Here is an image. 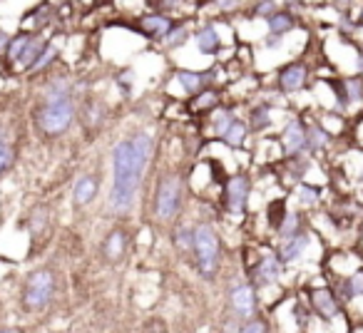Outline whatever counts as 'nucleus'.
Segmentation results:
<instances>
[{
	"mask_svg": "<svg viewBox=\"0 0 363 333\" xmlns=\"http://www.w3.org/2000/svg\"><path fill=\"white\" fill-rule=\"evenodd\" d=\"M75 120V97L65 80L52 82L45 87L40 102L33 110V122L35 130L45 137H60L72 127Z\"/></svg>",
	"mask_w": 363,
	"mask_h": 333,
	"instance_id": "1",
	"label": "nucleus"
},
{
	"mask_svg": "<svg viewBox=\"0 0 363 333\" xmlns=\"http://www.w3.org/2000/svg\"><path fill=\"white\" fill-rule=\"evenodd\" d=\"M142 187V177L132 164V140H122L112 147V189L107 197V207L115 217H125L135 207L137 192Z\"/></svg>",
	"mask_w": 363,
	"mask_h": 333,
	"instance_id": "2",
	"label": "nucleus"
},
{
	"mask_svg": "<svg viewBox=\"0 0 363 333\" xmlns=\"http://www.w3.org/2000/svg\"><path fill=\"white\" fill-rule=\"evenodd\" d=\"M194 266L204 278H214L222 264V239L207 222L194 224Z\"/></svg>",
	"mask_w": 363,
	"mask_h": 333,
	"instance_id": "3",
	"label": "nucleus"
},
{
	"mask_svg": "<svg viewBox=\"0 0 363 333\" xmlns=\"http://www.w3.org/2000/svg\"><path fill=\"white\" fill-rule=\"evenodd\" d=\"M155 217L160 222H172L179 214L182 202H184V184L177 172H169L164 177H160L155 187Z\"/></svg>",
	"mask_w": 363,
	"mask_h": 333,
	"instance_id": "4",
	"label": "nucleus"
},
{
	"mask_svg": "<svg viewBox=\"0 0 363 333\" xmlns=\"http://www.w3.org/2000/svg\"><path fill=\"white\" fill-rule=\"evenodd\" d=\"M52 296H55V273L50 269H38L26 278L21 301L26 311L40 313L50 306Z\"/></svg>",
	"mask_w": 363,
	"mask_h": 333,
	"instance_id": "5",
	"label": "nucleus"
},
{
	"mask_svg": "<svg viewBox=\"0 0 363 333\" xmlns=\"http://www.w3.org/2000/svg\"><path fill=\"white\" fill-rule=\"evenodd\" d=\"M249 192H252V179L247 174H234L227 179L224 184V194H222V204L229 214L239 217V214L247 212V202H249Z\"/></svg>",
	"mask_w": 363,
	"mask_h": 333,
	"instance_id": "6",
	"label": "nucleus"
},
{
	"mask_svg": "<svg viewBox=\"0 0 363 333\" xmlns=\"http://www.w3.org/2000/svg\"><path fill=\"white\" fill-rule=\"evenodd\" d=\"M229 308H232L234 316L242 318V321L257 316V308H259L257 286H254V283H237V286L229 291Z\"/></svg>",
	"mask_w": 363,
	"mask_h": 333,
	"instance_id": "7",
	"label": "nucleus"
},
{
	"mask_svg": "<svg viewBox=\"0 0 363 333\" xmlns=\"http://www.w3.org/2000/svg\"><path fill=\"white\" fill-rule=\"evenodd\" d=\"M308 306L323 321H331L341 313V298L331 291V288L321 286V288H311L308 291Z\"/></svg>",
	"mask_w": 363,
	"mask_h": 333,
	"instance_id": "8",
	"label": "nucleus"
},
{
	"mask_svg": "<svg viewBox=\"0 0 363 333\" xmlns=\"http://www.w3.org/2000/svg\"><path fill=\"white\" fill-rule=\"evenodd\" d=\"M308 82V67L303 62H289L279 70L277 75V87L281 95H294V92H301Z\"/></svg>",
	"mask_w": 363,
	"mask_h": 333,
	"instance_id": "9",
	"label": "nucleus"
},
{
	"mask_svg": "<svg viewBox=\"0 0 363 333\" xmlns=\"http://www.w3.org/2000/svg\"><path fill=\"white\" fill-rule=\"evenodd\" d=\"M281 149L284 154L291 159V157H301L306 152V125H303L298 117L286 122L281 132Z\"/></svg>",
	"mask_w": 363,
	"mask_h": 333,
	"instance_id": "10",
	"label": "nucleus"
},
{
	"mask_svg": "<svg viewBox=\"0 0 363 333\" xmlns=\"http://www.w3.org/2000/svg\"><path fill=\"white\" fill-rule=\"evenodd\" d=\"M281 259H279V254H267V256H262L257 261V266L252 269V283L257 288L262 286H272V283L279 281V276H281Z\"/></svg>",
	"mask_w": 363,
	"mask_h": 333,
	"instance_id": "11",
	"label": "nucleus"
},
{
	"mask_svg": "<svg viewBox=\"0 0 363 333\" xmlns=\"http://www.w3.org/2000/svg\"><path fill=\"white\" fill-rule=\"evenodd\" d=\"M308 244H311V237H308L306 229L291 234V237H284L281 244H279V249H277V254H279V259H281L284 266H289V264H296L298 259L306 254Z\"/></svg>",
	"mask_w": 363,
	"mask_h": 333,
	"instance_id": "12",
	"label": "nucleus"
},
{
	"mask_svg": "<svg viewBox=\"0 0 363 333\" xmlns=\"http://www.w3.org/2000/svg\"><path fill=\"white\" fill-rule=\"evenodd\" d=\"M172 28H174V21L167 18L164 13H157V11L147 13V16H142L140 21H137V30L145 38H150V40H164Z\"/></svg>",
	"mask_w": 363,
	"mask_h": 333,
	"instance_id": "13",
	"label": "nucleus"
},
{
	"mask_svg": "<svg viewBox=\"0 0 363 333\" xmlns=\"http://www.w3.org/2000/svg\"><path fill=\"white\" fill-rule=\"evenodd\" d=\"M130 140H132V164H135V172L145 179V172L152 159V149H155V142H152V135H147V132H137Z\"/></svg>",
	"mask_w": 363,
	"mask_h": 333,
	"instance_id": "14",
	"label": "nucleus"
},
{
	"mask_svg": "<svg viewBox=\"0 0 363 333\" xmlns=\"http://www.w3.org/2000/svg\"><path fill=\"white\" fill-rule=\"evenodd\" d=\"M97 189H100V179L95 174L77 177L75 184H72V202H75V207H87L97 197Z\"/></svg>",
	"mask_w": 363,
	"mask_h": 333,
	"instance_id": "15",
	"label": "nucleus"
},
{
	"mask_svg": "<svg viewBox=\"0 0 363 333\" xmlns=\"http://www.w3.org/2000/svg\"><path fill=\"white\" fill-rule=\"evenodd\" d=\"M194 45H197V50L202 52V55L212 57L222 50V35H219V30L214 26H204L194 33Z\"/></svg>",
	"mask_w": 363,
	"mask_h": 333,
	"instance_id": "16",
	"label": "nucleus"
},
{
	"mask_svg": "<svg viewBox=\"0 0 363 333\" xmlns=\"http://www.w3.org/2000/svg\"><path fill=\"white\" fill-rule=\"evenodd\" d=\"M212 72H192V70H179L177 72V80H179L182 90L187 95H197V92L207 90L212 85Z\"/></svg>",
	"mask_w": 363,
	"mask_h": 333,
	"instance_id": "17",
	"label": "nucleus"
},
{
	"mask_svg": "<svg viewBox=\"0 0 363 333\" xmlns=\"http://www.w3.org/2000/svg\"><path fill=\"white\" fill-rule=\"evenodd\" d=\"M48 47V40L43 35H38V33H33V38H30V43L26 45V50H23V55H21V60H18V70H30L33 65L38 62V57L43 55V50Z\"/></svg>",
	"mask_w": 363,
	"mask_h": 333,
	"instance_id": "18",
	"label": "nucleus"
},
{
	"mask_svg": "<svg viewBox=\"0 0 363 333\" xmlns=\"http://www.w3.org/2000/svg\"><path fill=\"white\" fill-rule=\"evenodd\" d=\"M328 142H331V135H328L326 127L318 125V122H308L306 125V152L316 154V152L326 149Z\"/></svg>",
	"mask_w": 363,
	"mask_h": 333,
	"instance_id": "19",
	"label": "nucleus"
},
{
	"mask_svg": "<svg viewBox=\"0 0 363 333\" xmlns=\"http://www.w3.org/2000/svg\"><path fill=\"white\" fill-rule=\"evenodd\" d=\"M125 249H127V234L122 232V229H112L105 237V242H102V252H105V256L110 259V261L122 259Z\"/></svg>",
	"mask_w": 363,
	"mask_h": 333,
	"instance_id": "20",
	"label": "nucleus"
},
{
	"mask_svg": "<svg viewBox=\"0 0 363 333\" xmlns=\"http://www.w3.org/2000/svg\"><path fill=\"white\" fill-rule=\"evenodd\" d=\"M249 132H264L272 127V105L269 102H259L249 110Z\"/></svg>",
	"mask_w": 363,
	"mask_h": 333,
	"instance_id": "21",
	"label": "nucleus"
},
{
	"mask_svg": "<svg viewBox=\"0 0 363 333\" xmlns=\"http://www.w3.org/2000/svg\"><path fill=\"white\" fill-rule=\"evenodd\" d=\"M294 28H296V18H294V13L289 11H277L274 16L267 18V30L274 33V35H286V33H291Z\"/></svg>",
	"mask_w": 363,
	"mask_h": 333,
	"instance_id": "22",
	"label": "nucleus"
},
{
	"mask_svg": "<svg viewBox=\"0 0 363 333\" xmlns=\"http://www.w3.org/2000/svg\"><path fill=\"white\" fill-rule=\"evenodd\" d=\"M237 120V115H234L232 107H224V105H217L212 110V130L217 137H224V132L229 130V125Z\"/></svg>",
	"mask_w": 363,
	"mask_h": 333,
	"instance_id": "23",
	"label": "nucleus"
},
{
	"mask_svg": "<svg viewBox=\"0 0 363 333\" xmlns=\"http://www.w3.org/2000/svg\"><path fill=\"white\" fill-rule=\"evenodd\" d=\"M341 85H343V100H341V107L358 105V102H363V80H361V77L341 80Z\"/></svg>",
	"mask_w": 363,
	"mask_h": 333,
	"instance_id": "24",
	"label": "nucleus"
},
{
	"mask_svg": "<svg viewBox=\"0 0 363 333\" xmlns=\"http://www.w3.org/2000/svg\"><path fill=\"white\" fill-rule=\"evenodd\" d=\"M30 38H33V33H18V35L11 38V43H8V50H6L8 65H13V67L18 65V60H21L23 50H26V45L30 43Z\"/></svg>",
	"mask_w": 363,
	"mask_h": 333,
	"instance_id": "25",
	"label": "nucleus"
},
{
	"mask_svg": "<svg viewBox=\"0 0 363 333\" xmlns=\"http://www.w3.org/2000/svg\"><path fill=\"white\" fill-rule=\"evenodd\" d=\"M358 296H363V271H356V273H351L348 278H343V283H341V303L343 301H353V298H358Z\"/></svg>",
	"mask_w": 363,
	"mask_h": 333,
	"instance_id": "26",
	"label": "nucleus"
},
{
	"mask_svg": "<svg viewBox=\"0 0 363 333\" xmlns=\"http://www.w3.org/2000/svg\"><path fill=\"white\" fill-rule=\"evenodd\" d=\"M172 244L179 254H189L194 249V227H177L172 234Z\"/></svg>",
	"mask_w": 363,
	"mask_h": 333,
	"instance_id": "27",
	"label": "nucleus"
},
{
	"mask_svg": "<svg viewBox=\"0 0 363 333\" xmlns=\"http://www.w3.org/2000/svg\"><path fill=\"white\" fill-rule=\"evenodd\" d=\"M247 135H249V125L237 117V120L229 125V130L224 132L222 140H224V145H229V147H242L244 140H247Z\"/></svg>",
	"mask_w": 363,
	"mask_h": 333,
	"instance_id": "28",
	"label": "nucleus"
},
{
	"mask_svg": "<svg viewBox=\"0 0 363 333\" xmlns=\"http://www.w3.org/2000/svg\"><path fill=\"white\" fill-rule=\"evenodd\" d=\"M192 110L194 112H209L214 110V107L219 105V92L212 90V87H207V90L197 92V95H192Z\"/></svg>",
	"mask_w": 363,
	"mask_h": 333,
	"instance_id": "29",
	"label": "nucleus"
},
{
	"mask_svg": "<svg viewBox=\"0 0 363 333\" xmlns=\"http://www.w3.org/2000/svg\"><path fill=\"white\" fill-rule=\"evenodd\" d=\"M16 162V149H13V142L6 132H0V177L8 172Z\"/></svg>",
	"mask_w": 363,
	"mask_h": 333,
	"instance_id": "30",
	"label": "nucleus"
},
{
	"mask_svg": "<svg viewBox=\"0 0 363 333\" xmlns=\"http://www.w3.org/2000/svg\"><path fill=\"white\" fill-rule=\"evenodd\" d=\"M102 120H105V107H102V102L100 100L85 102V107H82V122H85V127H97Z\"/></svg>",
	"mask_w": 363,
	"mask_h": 333,
	"instance_id": "31",
	"label": "nucleus"
},
{
	"mask_svg": "<svg viewBox=\"0 0 363 333\" xmlns=\"http://www.w3.org/2000/svg\"><path fill=\"white\" fill-rule=\"evenodd\" d=\"M286 202L284 199H274L272 204H269V209H267V219H269V227L277 232L279 227H281V222H284V217H286Z\"/></svg>",
	"mask_w": 363,
	"mask_h": 333,
	"instance_id": "32",
	"label": "nucleus"
},
{
	"mask_svg": "<svg viewBox=\"0 0 363 333\" xmlns=\"http://www.w3.org/2000/svg\"><path fill=\"white\" fill-rule=\"evenodd\" d=\"M303 229V222H301V214L298 212H289L286 217H284V222H281V227L277 229V234L279 237H291V234H296V232H301Z\"/></svg>",
	"mask_w": 363,
	"mask_h": 333,
	"instance_id": "33",
	"label": "nucleus"
},
{
	"mask_svg": "<svg viewBox=\"0 0 363 333\" xmlns=\"http://www.w3.org/2000/svg\"><path fill=\"white\" fill-rule=\"evenodd\" d=\"M187 38H189L187 26H184V23H174V28H172V30L167 33L164 43H167V47H179L182 43L187 40Z\"/></svg>",
	"mask_w": 363,
	"mask_h": 333,
	"instance_id": "34",
	"label": "nucleus"
},
{
	"mask_svg": "<svg viewBox=\"0 0 363 333\" xmlns=\"http://www.w3.org/2000/svg\"><path fill=\"white\" fill-rule=\"evenodd\" d=\"M55 55H57L55 43H48V47H45V50H43V55L38 57V62H35V65H33L28 72H30V75H33V72H43V70H45V67H50V62L55 60Z\"/></svg>",
	"mask_w": 363,
	"mask_h": 333,
	"instance_id": "35",
	"label": "nucleus"
},
{
	"mask_svg": "<svg viewBox=\"0 0 363 333\" xmlns=\"http://www.w3.org/2000/svg\"><path fill=\"white\" fill-rule=\"evenodd\" d=\"M298 199H301L303 207H313L318 202V189L311 184H298Z\"/></svg>",
	"mask_w": 363,
	"mask_h": 333,
	"instance_id": "36",
	"label": "nucleus"
},
{
	"mask_svg": "<svg viewBox=\"0 0 363 333\" xmlns=\"http://www.w3.org/2000/svg\"><path fill=\"white\" fill-rule=\"evenodd\" d=\"M239 331H244V333H264V331H269V326L262 321V318L252 316V318H247V323H242V326H239Z\"/></svg>",
	"mask_w": 363,
	"mask_h": 333,
	"instance_id": "37",
	"label": "nucleus"
},
{
	"mask_svg": "<svg viewBox=\"0 0 363 333\" xmlns=\"http://www.w3.org/2000/svg\"><path fill=\"white\" fill-rule=\"evenodd\" d=\"M279 8H277V0H259V6L254 8V16L257 18H269L274 16Z\"/></svg>",
	"mask_w": 363,
	"mask_h": 333,
	"instance_id": "38",
	"label": "nucleus"
},
{
	"mask_svg": "<svg viewBox=\"0 0 363 333\" xmlns=\"http://www.w3.org/2000/svg\"><path fill=\"white\" fill-rule=\"evenodd\" d=\"M147 6L157 13H164V11H174L179 6V0H147Z\"/></svg>",
	"mask_w": 363,
	"mask_h": 333,
	"instance_id": "39",
	"label": "nucleus"
},
{
	"mask_svg": "<svg viewBox=\"0 0 363 333\" xmlns=\"http://www.w3.org/2000/svg\"><path fill=\"white\" fill-rule=\"evenodd\" d=\"M214 3H217L219 11H234V8H239L242 0H214Z\"/></svg>",
	"mask_w": 363,
	"mask_h": 333,
	"instance_id": "40",
	"label": "nucleus"
},
{
	"mask_svg": "<svg viewBox=\"0 0 363 333\" xmlns=\"http://www.w3.org/2000/svg\"><path fill=\"white\" fill-rule=\"evenodd\" d=\"M8 43H11V38H8L6 33L0 30V55H6V50H8Z\"/></svg>",
	"mask_w": 363,
	"mask_h": 333,
	"instance_id": "41",
	"label": "nucleus"
},
{
	"mask_svg": "<svg viewBox=\"0 0 363 333\" xmlns=\"http://www.w3.org/2000/svg\"><path fill=\"white\" fill-rule=\"evenodd\" d=\"M284 6H298V0H284Z\"/></svg>",
	"mask_w": 363,
	"mask_h": 333,
	"instance_id": "42",
	"label": "nucleus"
},
{
	"mask_svg": "<svg viewBox=\"0 0 363 333\" xmlns=\"http://www.w3.org/2000/svg\"><path fill=\"white\" fill-rule=\"evenodd\" d=\"M306 3H311V0H298V6H306Z\"/></svg>",
	"mask_w": 363,
	"mask_h": 333,
	"instance_id": "43",
	"label": "nucleus"
},
{
	"mask_svg": "<svg viewBox=\"0 0 363 333\" xmlns=\"http://www.w3.org/2000/svg\"><path fill=\"white\" fill-rule=\"evenodd\" d=\"M358 23H361V26H363V11H361V21H358Z\"/></svg>",
	"mask_w": 363,
	"mask_h": 333,
	"instance_id": "44",
	"label": "nucleus"
}]
</instances>
